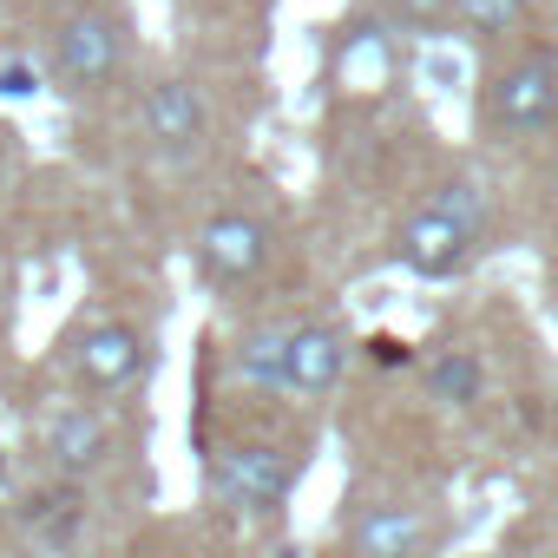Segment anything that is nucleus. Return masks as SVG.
I'll list each match as a JSON object with an SVG mask.
<instances>
[{
  "label": "nucleus",
  "instance_id": "obj_2",
  "mask_svg": "<svg viewBox=\"0 0 558 558\" xmlns=\"http://www.w3.org/2000/svg\"><path fill=\"white\" fill-rule=\"evenodd\" d=\"M480 119L499 138H545V132H558V53L551 47H525L506 66H493L486 93H480Z\"/></svg>",
  "mask_w": 558,
  "mask_h": 558
},
{
  "label": "nucleus",
  "instance_id": "obj_8",
  "mask_svg": "<svg viewBox=\"0 0 558 558\" xmlns=\"http://www.w3.org/2000/svg\"><path fill=\"white\" fill-rule=\"evenodd\" d=\"M263 263H269V230H263V217H250V210H217V217L197 230V269H204V283L236 290V283H250Z\"/></svg>",
  "mask_w": 558,
  "mask_h": 558
},
{
  "label": "nucleus",
  "instance_id": "obj_15",
  "mask_svg": "<svg viewBox=\"0 0 558 558\" xmlns=\"http://www.w3.org/2000/svg\"><path fill=\"white\" fill-rule=\"evenodd\" d=\"M427 204H434V210H447L460 230L486 236V217H493V210H486V184H473V178H447V184H440Z\"/></svg>",
  "mask_w": 558,
  "mask_h": 558
},
{
  "label": "nucleus",
  "instance_id": "obj_10",
  "mask_svg": "<svg viewBox=\"0 0 558 558\" xmlns=\"http://www.w3.org/2000/svg\"><path fill=\"white\" fill-rule=\"evenodd\" d=\"M349 368V336L336 323H303L290 329V362H283V388L303 401H323Z\"/></svg>",
  "mask_w": 558,
  "mask_h": 558
},
{
  "label": "nucleus",
  "instance_id": "obj_4",
  "mask_svg": "<svg viewBox=\"0 0 558 558\" xmlns=\"http://www.w3.org/2000/svg\"><path fill=\"white\" fill-rule=\"evenodd\" d=\"M66 362H73V375H80V388H86V395L119 401V395H132V388L145 381L151 349H145V329H132V323H112V316H106V323H86V329L73 336Z\"/></svg>",
  "mask_w": 558,
  "mask_h": 558
},
{
  "label": "nucleus",
  "instance_id": "obj_3",
  "mask_svg": "<svg viewBox=\"0 0 558 558\" xmlns=\"http://www.w3.org/2000/svg\"><path fill=\"white\" fill-rule=\"evenodd\" d=\"M296 480V453L269 440H230L210 453V499L223 512H269Z\"/></svg>",
  "mask_w": 558,
  "mask_h": 558
},
{
  "label": "nucleus",
  "instance_id": "obj_13",
  "mask_svg": "<svg viewBox=\"0 0 558 558\" xmlns=\"http://www.w3.org/2000/svg\"><path fill=\"white\" fill-rule=\"evenodd\" d=\"M283 362H290V329H256V336H243V349H236V368H243L256 388H283Z\"/></svg>",
  "mask_w": 558,
  "mask_h": 558
},
{
  "label": "nucleus",
  "instance_id": "obj_11",
  "mask_svg": "<svg viewBox=\"0 0 558 558\" xmlns=\"http://www.w3.org/2000/svg\"><path fill=\"white\" fill-rule=\"evenodd\" d=\"M21 525L60 558V551H73L80 532H86V493H80L73 480H40L34 493H21Z\"/></svg>",
  "mask_w": 558,
  "mask_h": 558
},
{
  "label": "nucleus",
  "instance_id": "obj_7",
  "mask_svg": "<svg viewBox=\"0 0 558 558\" xmlns=\"http://www.w3.org/2000/svg\"><path fill=\"white\" fill-rule=\"evenodd\" d=\"M473 250H480V236L460 230V223H453L447 210H434V204H421V210L401 217V230H395V263H401L408 276H427V283L460 276V269L473 263Z\"/></svg>",
  "mask_w": 558,
  "mask_h": 558
},
{
  "label": "nucleus",
  "instance_id": "obj_6",
  "mask_svg": "<svg viewBox=\"0 0 558 558\" xmlns=\"http://www.w3.org/2000/svg\"><path fill=\"white\" fill-rule=\"evenodd\" d=\"M440 545V525L414 499H375L349 512V558H427Z\"/></svg>",
  "mask_w": 558,
  "mask_h": 558
},
{
  "label": "nucleus",
  "instance_id": "obj_1",
  "mask_svg": "<svg viewBox=\"0 0 558 558\" xmlns=\"http://www.w3.org/2000/svg\"><path fill=\"white\" fill-rule=\"evenodd\" d=\"M132 66V21L125 8H106V0H80L47 27V80L73 99L106 93L119 73Z\"/></svg>",
  "mask_w": 558,
  "mask_h": 558
},
{
  "label": "nucleus",
  "instance_id": "obj_9",
  "mask_svg": "<svg viewBox=\"0 0 558 558\" xmlns=\"http://www.w3.org/2000/svg\"><path fill=\"white\" fill-rule=\"evenodd\" d=\"M138 125H145V138H151L165 158L197 151V145H204V99H197V86H191V80H158V86H145Z\"/></svg>",
  "mask_w": 558,
  "mask_h": 558
},
{
  "label": "nucleus",
  "instance_id": "obj_16",
  "mask_svg": "<svg viewBox=\"0 0 558 558\" xmlns=\"http://www.w3.org/2000/svg\"><path fill=\"white\" fill-rule=\"evenodd\" d=\"M388 8L408 34H440V27L460 21V0H388Z\"/></svg>",
  "mask_w": 558,
  "mask_h": 558
},
{
  "label": "nucleus",
  "instance_id": "obj_17",
  "mask_svg": "<svg viewBox=\"0 0 558 558\" xmlns=\"http://www.w3.org/2000/svg\"><path fill=\"white\" fill-rule=\"evenodd\" d=\"M0 93H34V73L14 66V73H0Z\"/></svg>",
  "mask_w": 558,
  "mask_h": 558
},
{
  "label": "nucleus",
  "instance_id": "obj_14",
  "mask_svg": "<svg viewBox=\"0 0 558 558\" xmlns=\"http://www.w3.org/2000/svg\"><path fill=\"white\" fill-rule=\"evenodd\" d=\"M532 21V0H460V27H473L480 40H506Z\"/></svg>",
  "mask_w": 558,
  "mask_h": 558
},
{
  "label": "nucleus",
  "instance_id": "obj_12",
  "mask_svg": "<svg viewBox=\"0 0 558 558\" xmlns=\"http://www.w3.org/2000/svg\"><path fill=\"white\" fill-rule=\"evenodd\" d=\"M427 388H434L447 408H466V401H480L486 375H480V362H473L466 349H447V355H434V362H427Z\"/></svg>",
  "mask_w": 558,
  "mask_h": 558
},
{
  "label": "nucleus",
  "instance_id": "obj_5",
  "mask_svg": "<svg viewBox=\"0 0 558 558\" xmlns=\"http://www.w3.org/2000/svg\"><path fill=\"white\" fill-rule=\"evenodd\" d=\"M34 440H40V460L53 466V480H73V486H80L86 473L112 466V453H119L112 421H106L99 408H86V401H60V408H47L40 427H34Z\"/></svg>",
  "mask_w": 558,
  "mask_h": 558
}]
</instances>
